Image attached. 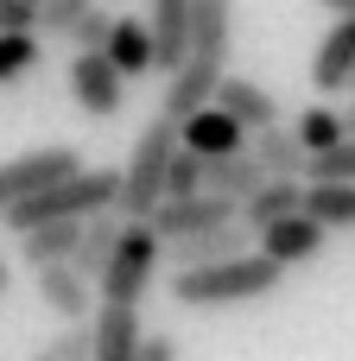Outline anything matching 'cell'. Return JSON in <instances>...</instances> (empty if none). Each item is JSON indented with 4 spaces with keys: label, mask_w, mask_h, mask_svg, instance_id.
<instances>
[{
    "label": "cell",
    "mask_w": 355,
    "mask_h": 361,
    "mask_svg": "<svg viewBox=\"0 0 355 361\" xmlns=\"http://www.w3.org/2000/svg\"><path fill=\"white\" fill-rule=\"evenodd\" d=\"M286 260H273L267 247H248V254H229V260H197V267H172L165 292L178 311H229V305H254L267 292L286 286Z\"/></svg>",
    "instance_id": "6da1fadb"
},
{
    "label": "cell",
    "mask_w": 355,
    "mask_h": 361,
    "mask_svg": "<svg viewBox=\"0 0 355 361\" xmlns=\"http://www.w3.org/2000/svg\"><path fill=\"white\" fill-rule=\"evenodd\" d=\"M229 51H235V0H197V13H191V51H184L178 70H165L159 108L172 121H184L203 102H216V82L229 76Z\"/></svg>",
    "instance_id": "7a4b0ae2"
},
{
    "label": "cell",
    "mask_w": 355,
    "mask_h": 361,
    "mask_svg": "<svg viewBox=\"0 0 355 361\" xmlns=\"http://www.w3.org/2000/svg\"><path fill=\"white\" fill-rule=\"evenodd\" d=\"M95 209H121V171L114 165H76V171H64L44 190H32L13 209H0V222L13 235H25V228H38L51 216H95Z\"/></svg>",
    "instance_id": "3957f363"
},
{
    "label": "cell",
    "mask_w": 355,
    "mask_h": 361,
    "mask_svg": "<svg viewBox=\"0 0 355 361\" xmlns=\"http://www.w3.org/2000/svg\"><path fill=\"white\" fill-rule=\"evenodd\" d=\"M178 146H184V133H178V121L159 108V114L140 127L133 159L121 165V216H127V222L152 216V203L165 197V171H172V152H178Z\"/></svg>",
    "instance_id": "277c9868"
},
{
    "label": "cell",
    "mask_w": 355,
    "mask_h": 361,
    "mask_svg": "<svg viewBox=\"0 0 355 361\" xmlns=\"http://www.w3.org/2000/svg\"><path fill=\"white\" fill-rule=\"evenodd\" d=\"M165 254H172V247H165V235H159L146 216L127 222V228H121V247H114V260H108V273H102V298L140 305V298L152 292V273H159Z\"/></svg>",
    "instance_id": "5b68a950"
},
{
    "label": "cell",
    "mask_w": 355,
    "mask_h": 361,
    "mask_svg": "<svg viewBox=\"0 0 355 361\" xmlns=\"http://www.w3.org/2000/svg\"><path fill=\"white\" fill-rule=\"evenodd\" d=\"M70 95L89 121H108V114L127 108V70L108 51H76L70 57Z\"/></svg>",
    "instance_id": "8992f818"
},
{
    "label": "cell",
    "mask_w": 355,
    "mask_h": 361,
    "mask_svg": "<svg viewBox=\"0 0 355 361\" xmlns=\"http://www.w3.org/2000/svg\"><path fill=\"white\" fill-rule=\"evenodd\" d=\"M76 165H83V152H76V146H38V152L6 159V165H0V209H13L19 197L44 190L51 178H64V171H76Z\"/></svg>",
    "instance_id": "52a82bcc"
},
{
    "label": "cell",
    "mask_w": 355,
    "mask_h": 361,
    "mask_svg": "<svg viewBox=\"0 0 355 361\" xmlns=\"http://www.w3.org/2000/svg\"><path fill=\"white\" fill-rule=\"evenodd\" d=\"M32 279H38V305L44 311H57L64 324L70 317H95V279L76 267V260H44V267H32Z\"/></svg>",
    "instance_id": "ba28073f"
},
{
    "label": "cell",
    "mask_w": 355,
    "mask_h": 361,
    "mask_svg": "<svg viewBox=\"0 0 355 361\" xmlns=\"http://www.w3.org/2000/svg\"><path fill=\"white\" fill-rule=\"evenodd\" d=\"M172 254V267H197V260H229V254H248L254 247V228H248V216H235V222H210V228H191V235H178V241H165Z\"/></svg>",
    "instance_id": "9c48e42d"
},
{
    "label": "cell",
    "mask_w": 355,
    "mask_h": 361,
    "mask_svg": "<svg viewBox=\"0 0 355 361\" xmlns=\"http://www.w3.org/2000/svg\"><path fill=\"white\" fill-rule=\"evenodd\" d=\"M324 241H330V228H324L311 209H292V216H279V222H267V228H260V247H267L273 260H286V267L318 260V254H324Z\"/></svg>",
    "instance_id": "30bf717a"
},
{
    "label": "cell",
    "mask_w": 355,
    "mask_h": 361,
    "mask_svg": "<svg viewBox=\"0 0 355 361\" xmlns=\"http://www.w3.org/2000/svg\"><path fill=\"white\" fill-rule=\"evenodd\" d=\"M178 133H184V146H197L203 159H222V152H241V146H248V127H241L222 102H203L197 114H184Z\"/></svg>",
    "instance_id": "8fae6325"
},
{
    "label": "cell",
    "mask_w": 355,
    "mask_h": 361,
    "mask_svg": "<svg viewBox=\"0 0 355 361\" xmlns=\"http://www.w3.org/2000/svg\"><path fill=\"white\" fill-rule=\"evenodd\" d=\"M349 76H355V13H343V19L324 32L318 57H311V89H318V95H343Z\"/></svg>",
    "instance_id": "7c38bea8"
},
{
    "label": "cell",
    "mask_w": 355,
    "mask_h": 361,
    "mask_svg": "<svg viewBox=\"0 0 355 361\" xmlns=\"http://www.w3.org/2000/svg\"><path fill=\"white\" fill-rule=\"evenodd\" d=\"M95 324V361H140V305H121V298H102V311L89 317Z\"/></svg>",
    "instance_id": "4fadbf2b"
},
{
    "label": "cell",
    "mask_w": 355,
    "mask_h": 361,
    "mask_svg": "<svg viewBox=\"0 0 355 361\" xmlns=\"http://www.w3.org/2000/svg\"><path fill=\"white\" fill-rule=\"evenodd\" d=\"M102 51H108V57L127 70V82L159 70V38H152V19H146V13H127V19H114V32H108V44H102Z\"/></svg>",
    "instance_id": "5bb4252c"
},
{
    "label": "cell",
    "mask_w": 355,
    "mask_h": 361,
    "mask_svg": "<svg viewBox=\"0 0 355 361\" xmlns=\"http://www.w3.org/2000/svg\"><path fill=\"white\" fill-rule=\"evenodd\" d=\"M248 152L260 159V171L267 178H305V159H311V146L299 140V127H254L248 133Z\"/></svg>",
    "instance_id": "9a60e30c"
},
{
    "label": "cell",
    "mask_w": 355,
    "mask_h": 361,
    "mask_svg": "<svg viewBox=\"0 0 355 361\" xmlns=\"http://www.w3.org/2000/svg\"><path fill=\"white\" fill-rule=\"evenodd\" d=\"M191 13H197V0H146L152 38H159V76L184 63V51H191Z\"/></svg>",
    "instance_id": "2e32d148"
},
{
    "label": "cell",
    "mask_w": 355,
    "mask_h": 361,
    "mask_svg": "<svg viewBox=\"0 0 355 361\" xmlns=\"http://www.w3.org/2000/svg\"><path fill=\"white\" fill-rule=\"evenodd\" d=\"M216 102H222V108H229L248 133L279 121V95H273L267 82H254V76H222V82H216Z\"/></svg>",
    "instance_id": "e0dca14e"
},
{
    "label": "cell",
    "mask_w": 355,
    "mask_h": 361,
    "mask_svg": "<svg viewBox=\"0 0 355 361\" xmlns=\"http://www.w3.org/2000/svg\"><path fill=\"white\" fill-rule=\"evenodd\" d=\"M83 222H89V216H51V222L25 228V235H19V260H25V267L70 260V254H76V241H83Z\"/></svg>",
    "instance_id": "ac0fdd59"
},
{
    "label": "cell",
    "mask_w": 355,
    "mask_h": 361,
    "mask_svg": "<svg viewBox=\"0 0 355 361\" xmlns=\"http://www.w3.org/2000/svg\"><path fill=\"white\" fill-rule=\"evenodd\" d=\"M292 209H305V178H260V184H254V197L241 203V216H248V228H254V235H260L267 222L292 216Z\"/></svg>",
    "instance_id": "d6986e66"
},
{
    "label": "cell",
    "mask_w": 355,
    "mask_h": 361,
    "mask_svg": "<svg viewBox=\"0 0 355 361\" xmlns=\"http://www.w3.org/2000/svg\"><path fill=\"white\" fill-rule=\"evenodd\" d=\"M305 209L337 235L355 228V178H305Z\"/></svg>",
    "instance_id": "ffe728a7"
},
{
    "label": "cell",
    "mask_w": 355,
    "mask_h": 361,
    "mask_svg": "<svg viewBox=\"0 0 355 361\" xmlns=\"http://www.w3.org/2000/svg\"><path fill=\"white\" fill-rule=\"evenodd\" d=\"M267 171H260V159L241 146V152H222V159H203V190H222V197H254V184H260Z\"/></svg>",
    "instance_id": "44dd1931"
},
{
    "label": "cell",
    "mask_w": 355,
    "mask_h": 361,
    "mask_svg": "<svg viewBox=\"0 0 355 361\" xmlns=\"http://www.w3.org/2000/svg\"><path fill=\"white\" fill-rule=\"evenodd\" d=\"M38 57H44L38 32H6V25H0V89H6V82H19V76H32V70H38Z\"/></svg>",
    "instance_id": "7402d4cb"
},
{
    "label": "cell",
    "mask_w": 355,
    "mask_h": 361,
    "mask_svg": "<svg viewBox=\"0 0 355 361\" xmlns=\"http://www.w3.org/2000/svg\"><path fill=\"white\" fill-rule=\"evenodd\" d=\"M38 361H95V324L70 317L51 343H38Z\"/></svg>",
    "instance_id": "603a6c76"
},
{
    "label": "cell",
    "mask_w": 355,
    "mask_h": 361,
    "mask_svg": "<svg viewBox=\"0 0 355 361\" xmlns=\"http://www.w3.org/2000/svg\"><path fill=\"white\" fill-rule=\"evenodd\" d=\"M343 133H349V114H343V108H324V102L305 108V121H299V140H305L311 152H318V146H337Z\"/></svg>",
    "instance_id": "cb8c5ba5"
},
{
    "label": "cell",
    "mask_w": 355,
    "mask_h": 361,
    "mask_svg": "<svg viewBox=\"0 0 355 361\" xmlns=\"http://www.w3.org/2000/svg\"><path fill=\"white\" fill-rule=\"evenodd\" d=\"M305 178H355V133H343L337 146H318L305 159Z\"/></svg>",
    "instance_id": "d4e9b609"
},
{
    "label": "cell",
    "mask_w": 355,
    "mask_h": 361,
    "mask_svg": "<svg viewBox=\"0 0 355 361\" xmlns=\"http://www.w3.org/2000/svg\"><path fill=\"white\" fill-rule=\"evenodd\" d=\"M108 32H114V13H108V6L95 0V6H89V13H83L76 25L64 32V44H70V51H102V44H108Z\"/></svg>",
    "instance_id": "484cf974"
},
{
    "label": "cell",
    "mask_w": 355,
    "mask_h": 361,
    "mask_svg": "<svg viewBox=\"0 0 355 361\" xmlns=\"http://www.w3.org/2000/svg\"><path fill=\"white\" fill-rule=\"evenodd\" d=\"M203 190V152L197 146H178L172 152V171H165V197H191Z\"/></svg>",
    "instance_id": "4316f807"
},
{
    "label": "cell",
    "mask_w": 355,
    "mask_h": 361,
    "mask_svg": "<svg viewBox=\"0 0 355 361\" xmlns=\"http://www.w3.org/2000/svg\"><path fill=\"white\" fill-rule=\"evenodd\" d=\"M89 6H95V0H44V6H38V32L64 38V32H70V25H76Z\"/></svg>",
    "instance_id": "83f0119b"
},
{
    "label": "cell",
    "mask_w": 355,
    "mask_h": 361,
    "mask_svg": "<svg viewBox=\"0 0 355 361\" xmlns=\"http://www.w3.org/2000/svg\"><path fill=\"white\" fill-rule=\"evenodd\" d=\"M38 6L44 0H0V25L6 32H38Z\"/></svg>",
    "instance_id": "f1b7e54d"
},
{
    "label": "cell",
    "mask_w": 355,
    "mask_h": 361,
    "mask_svg": "<svg viewBox=\"0 0 355 361\" xmlns=\"http://www.w3.org/2000/svg\"><path fill=\"white\" fill-rule=\"evenodd\" d=\"M178 355V336H172V330H146V336H140V361H172Z\"/></svg>",
    "instance_id": "f546056e"
},
{
    "label": "cell",
    "mask_w": 355,
    "mask_h": 361,
    "mask_svg": "<svg viewBox=\"0 0 355 361\" xmlns=\"http://www.w3.org/2000/svg\"><path fill=\"white\" fill-rule=\"evenodd\" d=\"M318 6H324L330 19H343V13H355V0H318Z\"/></svg>",
    "instance_id": "4dcf8cb0"
},
{
    "label": "cell",
    "mask_w": 355,
    "mask_h": 361,
    "mask_svg": "<svg viewBox=\"0 0 355 361\" xmlns=\"http://www.w3.org/2000/svg\"><path fill=\"white\" fill-rule=\"evenodd\" d=\"M6 292H13V267L0 260V298H6Z\"/></svg>",
    "instance_id": "1f68e13d"
},
{
    "label": "cell",
    "mask_w": 355,
    "mask_h": 361,
    "mask_svg": "<svg viewBox=\"0 0 355 361\" xmlns=\"http://www.w3.org/2000/svg\"><path fill=\"white\" fill-rule=\"evenodd\" d=\"M343 114H349V133H355V102H349V108H343Z\"/></svg>",
    "instance_id": "d6a6232c"
},
{
    "label": "cell",
    "mask_w": 355,
    "mask_h": 361,
    "mask_svg": "<svg viewBox=\"0 0 355 361\" xmlns=\"http://www.w3.org/2000/svg\"><path fill=\"white\" fill-rule=\"evenodd\" d=\"M349 95H355V76H349Z\"/></svg>",
    "instance_id": "836d02e7"
}]
</instances>
